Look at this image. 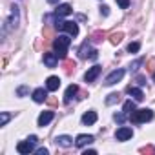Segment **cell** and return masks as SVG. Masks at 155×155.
<instances>
[{
    "instance_id": "obj_26",
    "label": "cell",
    "mask_w": 155,
    "mask_h": 155,
    "mask_svg": "<svg viewBox=\"0 0 155 155\" xmlns=\"http://www.w3.org/2000/svg\"><path fill=\"white\" fill-rule=\"evenodd\" d=\"M75 69V62H71V60H66V73H71Z\"/></svg>"
},
{
    "instance_id": "obj_17",
    "label": "cell",
    "mask_w": 155,
    "mask_h": 155,
    "mask_svg": "<svg viewBox=\"0 0 155 155\" xmlns=\"http://www.w3.org/2000/svg\"><path fill=\"white\" fill-rule=\"evenodd\" d=\"M71 140H73V139H71L69 135H58V137L55 139V142H57L58 146H62V148H69V146L73 144Z\"/></svg>"
},
{
    "instance_id": "obj_1",
    "label": "cell",
    "mask_w": 155,
    "mask_h": 155,
    "mask_svg": "<svg viewBox=\"0 0 155 155\" xmlns=\"http://www.w3.org/2000/svg\"><path fill=\"white\" fill-rule=\"evenodd\" d=\"M69 44H71V38H69V37H64V35H60V37H57V38L53 40V48H55V53L58 55V58L66 60Z\"/></svg>"
},
{
    "instance_id": "obj_18",
    "label": "cell",
    "mask_w": 155,
    "mask_h": 155,
    "mask_svg": "<svg viewBox=\"0 0 155 155\" xmlns=\"http://www.w3.org/2000/svg\"><path fill=\"white\" fill-rule=\"evenodd\" d=\"M46 97H48V93H46L44 88H38V90L33 91V101H35V102H44V101H48Z\"/></svg>"
},
{
    "instance_id": "obj_33",
    "label": "cell",
    "mask_w": 155,
    "mask_h": 155,
    "mask_svg": "<svg viewBox=\"0 0 155 155\" xmlns=\"http://www.w3.org/2000/svg\"><path fill=\"white\" fill-rule=\"evenodd\" d=\"M37 153H38V155H48L49 151H48L46 148H40V150H37Z\"/></svg>"
},
{
    "instance_id": "obj_21",
    "label": "cell",
    "mask_w": 155,
    "mask_h": 155,
    "mask_svg": "<svg viewBox=\"0 0 155 155\" xmlns=\"http://www.w3.org/2000/svg\"><path fill=\"white\" fill-rule=\"evenodd\" d=\"M133 111H135V102L133 101H126L124 102V113L126 115H131Z\"/></svg>"
},
{
    "instance_id": "obj_8",
    "label": "cell",
    "mask_w": 155,
    "mask_h": 155,
    "mask_svg": "<svg viewBox=\"0 0 155 155\" xmlns=\"http://www.w3.org/2000/svg\"><path fill=\"white\" fill-rule=\"evenodd\" d=\"M33 142L31 140H22V142H18L17 144V151L18 153H22V155H29L31 151H33Z\"/></svg>"
},
{
    "instance_id": "obj_34",
    "label": "cell",
    "mask_w": 155,
    "mask_h": 155,
    "mask_svg": "<svg viewBox=\"0 0 155 155\" xmlns=\"http://www.w3.org/2000/svg\"><path fill=\"white\" fill-rule=\"evenodd\" d=\"M95 153H97V151H95V150H86V151H84V153H82V155H95Z\"/></svg>"
},
{
    "instance_id": "obj_32",
    "label": "cell",
    "mask_w": 155,
    "mask_h": 155,
    "mask_svg": "<svg viewBox=\"0 0 155 155\" xmlns=\"http://www.w3.org/2000/svg\"><path fill=\"white\" fill-rule=\"evenodd\" d=\"M48 104H49V106H57V99H55V97L48 99Z\"/></svg>"
},
{
    "instance_id": "obj_30",
    "label": "cell",
    "mask_w": 155,
    "mask_h": 155,
    "mask_svg": "<svg viewBox=\"0 0 155 155\" xmlns=\"http://www.w3.org/2000/svg\"><path fill=\"white\" fill-rule=\"evenodd\" d=\"M124 119H126V113H119V115H115V120H117L119 124H122Z\"/></svg>"
},
{
    "instance_id": "obj_13",
    "label": "cell",
    "mask_w": 155,
    "mask_h": 155,
    "mask_svg": "<svg viewBox=\"0 0 155 155\" xmlns=\"http://www.w3.org/2000/svg\"><path fill=\"white\" fill-rule=\"evenodd\" d=\"M73 13V9H71V6L69 4H60L57 9H55V15L60 18V17H68V15H71Z\"/></svg>"
},
{
    "instance_id": "obj_19",
    "label": "cell",
    "mask_w": 155,
    "mask_h": 155,
    "mask_svg": "<svg viewBox=\"0 0 155 155\" xmlns=\"http://www.w3.org/2000/svg\"><path fill=\"white\" fill-rule=\"evenodd\" d=\"M128 93H130V95H131L135 101H139V102L144 99V93H142L139 88H133V86H130V88H128Z\"/></svg>"
},
{
    "instance_id": "obj_27",
    "label": "cell",
    "mask_w": 155,
    "mask_h": 155,
    "mask_svg": "<svg viewBox=\"0 0 155 155\" xmlns=\"http://www.w3.org/2000/svg\"><path fill=\"white\" fill-rule=\"evenodd\" d=\"M28 91H29V90H28V86H20V88H18V90H17V93H18V95H20V97H24V95H26V93H28Z\"/></svg>"
},
{
    "instance_id": "obj_16",
    "label": "cell",
    "mask_w": 155,
    "mask_h": 155,
    "mask_svg": "<svg viewBox=\"0 0 155 155\" xmlns=\"http://www.w3.org/2000/svg\"><path fill=\"white\" fill-rule=\"evenodd\" d=\"M82 122L84 124H88V126H91V124H95L97 122V113L91 110V111H86L84 115H82Z\"/></svg>"
},
{
    "instance_id": "obj_5",
    "label": "cell",
    "mask_w": 155,
    "mask_h": 155,
    "mask_svg": "<svg viewBox=\"0 0 155 155\" xmlns=\"http://www.w3.org/2000/svg\"><path fill=\"white\" fill-rule=\"evenodd\" d=\"M97 53H99V51H95V49H91L88 42H84V44H82V48L79 49V57H81V58H91V60H95V58L99 57Z\"/></svg>"
},
{
    "instance_id": "obj_15",
    "label": "cell",
    "mask_w": 155,
    "mask_h": 155,
    "mask_svg": "<svg viewBox=\"0 0 155 155\" xmlns=\"http://www.w3.org/2000/svg\"><path fill=\"white\" fill-rule=\"evenodd\" d=\"M46 88L49 91H57L60 88V79H58V77H49V79L46 81Z\"/></svg>"
},
{
    "instance_id": "obj_29",
    "label": "cell",
    "mask_w": 155,
    "mask_h": 155,
    "mask_svg": "<svg viewBox=\"0 0 155 155\" xmlns=\"http://www.w3.org/2000/svg\"><path fill=\"white\" fill-rule=\"evenodd\" d=\"M117 4H119L122 9H126V8L130 6V0H117Z\"/></svg>"
},
{
    "instance_id": "obj_7",
    "label": "cell",
    "mask_w": 155,
    "mask_h": 155,
    "mask_svg": "<svg viewBox=\"0 0 155 155\" xmlns=\"http://www.w3.org/2000/svg\"><path fill=\"white\" fill-rule=\"evenodd\" d=\"M131 137H133V130H131V128L122 126V128H119V130L115 131V139H117V140H128V139H131Z\"/></svg>"
},
{
    "instance_id": "obj_28",
    "label": "cell",
    "mask_w": 155,
    "mask_h": 155,
    "mask_svg": "<svg viewBox=\"0 0 155 155\" xmlns=\"http://www.w3.org/2000/svg\"><path fill=\"white\" fill-rule=\"evenodd\" d=\"M140 153H155V148H153V146H146V148H140Z\"/></svg>"
},
{
    "instance_id": "obj_35",
    "label": "cell",
    "mask_w": 155,
    "mask_h": 155,
    "mask_svg": "<svg viewBox=\"0 0 155 155\" xmlns=\"http://www.w3.org/2000/svg\"><path fill=\"white\" fill-rule=\"evenodd\" d=\"M144 81H146V79H144V77H137V82H139V84H140V86H142V84H146V82H144Z\"/></svg>"
},
{
    "instance_id": "obj_38",
    "label": "cell",
    "mask_w": 155,
    "mask_h": 155,
    "mask_svg": "<svg viewBox=\"0 0 155 155\" xmlns=\"http://www.w3.org/2000/svg\"><path fill=\"white\" fill-rule=\"evenodd\" d=\"M153 81H155V73H153Z\"/></svg>"
},
{
    "instance_id": "obj_22",
    "label": "cell",
    "mask_w": 155,
    "mask_h": 155,
    "mask_svg": "<svg viewBox=\"0 0 155 155\" xmlns=\"http://www.w3.org/2000/svg\"><path fill=\"white\" fill-rule=\"evenodd\" d=\"M122 38H124V33H120V31H119V33H113V35L110 37V42H111V44H119Z\"/></svg>"
},
{
    "instance_id": "obj_4",
    "label": "cell",
    "mask_w": 155,
    "mask_h": 155,
    "mask_svg": "<svg viewBox=\"0 0 155 155\" xmlns=\"http://www.w3.org/2000/svg\"><path fill=\"white\" fill-rule=\"evenodd\" d=\"M18 18H20L18 8H17V6H11V8H9V20H6V24H8L11 29H15V28L18 26Z\"/></svg>"
},
{
    "instance_id": "obj_31",
    "label": "cell",
    "mask_w": 155,
    "mask_h": 155,
    "mask_svg": "<svg viewBox=\"0 0 155 155\" xmlns=\"http://www.w3.org/2000/svg\"><path fill=\"white\" fill-rule=\"evenodd\" d=\"M148 69H150L151 73H155V58H151V60H148Z\"/></svg>"
},
{
    "instance_id": "obj_23",
    "label": "cell",
    "mask_w": 155,
    "mask_h": 155,
    "mask_svg": "<svg viewBox=\"0 0 155 155\" xmlns=\"http://www.w3.org/2000/svg\"><path fill=\"white\" fill-rule=\"evenodd\" d=\"M9 119H11V115L6 113V111H2V117H0V126H6L9 122Z\"/></svg>"
},
{
    "instance_id": "obj_10",
    "label": "cell",
    "mask_w": 155,
    "mask_h": 155,
    "mask_svg": "<svg viewBox=\"0 0 155 155\" xmlns=\"http://www.w3.org/2000/svg\"><path fill=\"white\" fill-rule=\"evenodd\" d=\"M44 64L48 68H55L58 64V55L57 53H44Z\"/></svg>"
},
{
    "instance_id": "obj_6",
    "label": "cell",
    "mask_w": 155,
    "mask_h": 155,
    "mask_svg": "<svg viewBox=\"0 0 155 155\" xmlns=\"http://www.w3.org/2000/svg\"><path fill=\"white\" fill-rule=\"evenodd\" d=\"M124 77V69H115V71H111L108 77H106V81H104V84L106 86H113V84H117L120 79Z\"/></svg>"
},
{
    "instance_id": "obj_14",
    "label": "cell",
    "mask_w": 155,
    "mask_h": 155,
    "mask_svg": "<svg viewBox=\"0 0 155 155\" xmlns=\"http://www.w3.org/2000/svg\"><path fill=\"white\" fill-rule=\"evenodd\" d=\"M53 117H55L53 111H44V113H40V117H38V126H42V128L48 126V124L53 120Z\"/></svg>"
},
{
    "instance_id": "obj_25",
    "label": "cell",
    "mask_w": 155,
    "mask_h": 155,
    "mask_svg": "<svg viewBox=\"0 0 155 155\" xmlns=\"http://www.w3.org/2000/svg\"><path fill=\"white\" fill-rule=\"evenodd\" d=\"M142 62H144V58H137L133 64H130V71H137V69H139V66H140Z\"/></svg>"
},
{
    "instance_id": "obj_20",
    "label": "cell",
    "mask_w": 155,
    "mask_h": 155,
    "mask_svg": "<svg viewBox=\"0 0 155 155\" xmlns=\"http://www.w3.org/2000/svg\"><path fill=\"white\" fill-rule=\"evenodd\" d=\"M120 101V95L119 93H110L108 97H106V104L108 106H111V104H115V102H119Z\"/></svg>"
},
{
    "instance_id": "obj_11",
    "label": "cell",
    "mask_w": 155,
    "mask_h": 155,
    "mask_svg": "<svg viewBox=\"0 0 155 155\" xmlns=\"http://www.w3.org/2000/svg\"><path fill=\"white\" fill-rule=\"evenodd\" d=\"M93 140H95V139H93V135H84V133H82V135H79V137L75 139V144L79 146V148H84L86 144H91Z\"/></svg>"
},
{
    "instance_id": "obj_37",
    "label": "cell",
    "mask_w": 155,
    "mask_h": 155,
    "mask_svg": "<svg viewBox=\"0 0 155 155\" xmlns=\"http://www.w3.org/2000/svg\"><path fill=\"white\" fill-rule=\"evenodd\" d=\"M49 4H57V2H60V0H48Z\"/></svg>"
},
{
    "instance_id": "obj_9",
    "label": "cell",
    "mask_w": 155,
    "mask_h": 155,
    "mask_svg": "<svg viewBox=\"0 0 155 155\" xmlns=\"http://www.w3.org/2000/svg\"><path fill=\"white\" fill-rule=\"evenodd\" d=\"M101 69H102L101 66H93V68H90V69L86 71V75H84V81H86V82H93L97 77L101 75Z\"/></svg>"
},
{
    "instance_id": "obj_2",
    "label": "cell",
    "mask_w": 155,
    "mask_h": 155,
    "mask_svg": "<svg viewBox=\"0 0 155 155\" xmlns=\"http://www.w3.org/2000/svg\"><path fill=\"white\" fill-rule=\"evenodd\" d=\"M153 119V111L144 108V110H135L131 115H130V120L135 122V124H140V122H146V120H151Z\"/></svg>"
},
{
    "instance_id": "obj_12",
    "label": "cell",
    "mask_w": 155,
    "mask_h": 155,
    "mask_svg": "<svg viewBox=\"0 0 155 155\" xmlns=\"http://www.w3.org/2000/svg\"><path fill=\"white\" fill-rule=\"evenodd\" d=\"M77 93H79V86H77V84H71V86L66 90V93H64V102H66V104H69V102H71V99H73Z\"/></svg>"
},
{
    "instance_id": "obj_24",
    "label": "cell",
    "mask_w": 155,
    "mask_h": 155,
    "mask_svg": "<svg viewBox=\"0 0 155 155\" xmlns=\"http://www.w3.org/2000/svg\"><path fill=\"white\" fill-rule=\"evenodd\" d=\"M139 49H140V44H139V42H131V44L128 46V51H130V53H137Z\"/></svg>"
},
{
    "instance_id": "obj_36",
    "label": "cell",
    "mask_w": 155,
    "mask_h": 155,
    "mask_svg": "<svg viewBox=\"0 0 155 155\" xmlns=\"http://www.w3.org/2000/svg\"><path fill=\"white\" fill-rule=\"evenodd\" d=\"M108 13H110V8H108V6H104V8H102V15H108Z\"/></svg>"
},
{
    "instance_id": "obj_3",
    "label": "cell",
    "mask_w": 155,
    "mask_h": 155,
    "mask_svg": "<svg viewBox=\"0 0 155 155\" xmlns=\"http://www.w3.org/2000/svg\"><path fill=\"white\" fill-rule=\"evenodd\" d=\"M57 29L68 31L71 37H77V35H79V26H77V22H71V20H66V22L58 20V22H57Z\"/></svg>"
}]
</instances>
